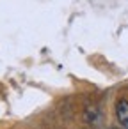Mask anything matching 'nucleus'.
<instances>
[{
  "label": "nucleus",
  "instance_id": "obj_1",
  "mask_svg": "<svg viewBox=\"0 0 128 129\" xmlns=\"http://www.w3.org/2000/svg\"><path fill=\"white\" fill-rule=\"evenodd\" d=\"M116 117L119 124L123 125V129H128V101L126 99H119L116 103Z\"/></svg>",
  "mask_w": 128,
  "mask_h": 129
},
{
  "label": "nucleus",
  "instance_id": "obj_2",
  "mask_svg": "<svg viewBox=\"0 0 128 129\" xmlns=\"http://www.w3.org/2000/svg\"><path fill=\"white\" fill-rule=\"evenodd\" d=\"M110 129H116V127H110Z\"/></svg>",
  "mask_w": 128,
  "mask_h": 129
}]
</instances>
